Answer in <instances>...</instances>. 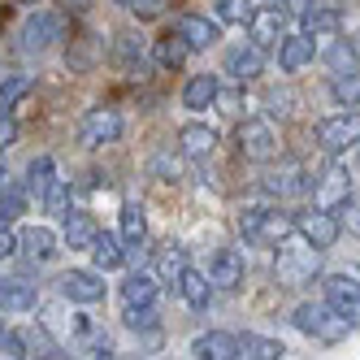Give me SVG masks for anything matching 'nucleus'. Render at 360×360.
I'll list each match as a JSON object with an SVG mask.
<instances>
[{"mask_svg":"<svg viewBox=\"0 0 360 360\" xmlns=\"http://www.w3.org/2000/svg\"><path fill=\"white\" fill-rule=\"evenodd\" d=\"M326 65H330L334 79H339V74H352V70H356V48H352L347 39H334V44L326 48Z\"/></svg>","mask_w":360,"mask_h":360,"instance_id":"obj_34","label":"nucleus"},{"mask_svg":"<svg viewBox=\"0 0 360 360\" xmlns=\"http://www.w3.org/2000/svg\"><path fill=\"white\" fill-rule=\"evenodd\" d=\"M339 221L352 230V235H360V191H356V195H347V200L339 204Z\"/></svg>","mask_w":360,"mask_h":360,"instance_id":"obj_44","label":"nucleus"},{"mask_svg":"<svg viewBox=\"0 0 360 360\" xmlns=\"http://www.w3.org/2000/svg\"><path fill=\"white\" fill-rule=\"evenodd\" d=\"M27 352H31V356H61V347L48 339V326H44V321H35V326L27 330Z\"/></svg>","mask_w":360,"mask_h":360,"instance_id":"obj_40","label":"nucleus"},{"mask_svg":"<svg viewBox=\"0 0 360 360\" xmlns=\"http://www.w3.org/2000/svg\"><path fill=\"white\" fill-rule=\"evenodd\" d=\"M191 356L200 360H235L239 356V334H226V330H209L191 343Z\"/></svg>","mask_w":360,"mask_h":360,"instance_id":"obj_20","label":"nucleus"},{"mask_svg":"<svg viewBox=\"0 0 360 360\" xmlns=\"http://www.w3.org/2000/svg\"><path fill=\"white\" fill-rule=\"evenodd\" d=\"M61 221H65V235H61V243H65V248H74V252H87V248L96 243V235H100L96 217H91V213H83V209H70Z\"/></svg>","mask_w":360,"mask_h":360,"instance_id":"obj_19","label":"nucleus"},{"mask_svg":"<svg viewBox=\"0 0 360 360\" xmlns=\"http://www.w3.org/2000/svg\"><path fill=\"white\" fill-rule=\"evenodd\" d=\"M265 5H282V0H265Z\"/></svg>","mask_w":360,"mask_h":360,"instance_id":"obj_53","label":"nucleus"},{"mask_svg":"<svg viewBox=\"0 0 360 360\" xmlns=\"http://www.w3.org/2000/svg\"><path fill=\"white\" fill-rule=\"evenodd\" d=\"M57 291L70 304H100L105 300V282H100V269L96 274L91 269H70V274L57 278Z\"/></svg>","mask_w":360,"mask_h":360,"instance_id":"obj_10","label":"nucleus"},{"mask_svg":"<svg viewBox=\"0 0 360 360\" xmlns=\"http://www.w3.org/2000/svg\"><path fill=\"white\" fill-rule=\"evenodd\" d=\"M313 57H317V35L300 31V35H282V39H278V65L287 70V74L313 65Z\"/></svg>","mask_w":360,"mask_h":360,"instance_id":"obj_15","label":"nucleus"},{"mask_svg":"<svg viewBox=\"0 0 360 360\" xmlns=\"http://www.w3.org/2000/svg\"><path fill=\"white\" fill-rule=\"evenodd\" d=\"M117 239H122L126 252H139L148 243V221H143L139 204H122V230H117Z\"/></svg>","mask_w":360,"mask_h":360,"instance_id":"obj_25","label":"nucleus"},{"mask_svg":"<svg viewBox=\"0 0 360 360\" xmlns=\"http://www.w3.org/2000/svg\"><path fill=\"white\" fill-rule=\"evenodd\" d=\"M187 57H191V48H187V39L178 35V31L161 35V39H157V48H152V61H157L161 70H178Z\"/></svg>","mask_w":360,"mask_h":360,"instance_id":"obj_27","label":"nucleus"},{"mask_svg":"<svg viewBox=\"0 0 360 360\" xmlns=\"http://www.w3.org/2000/svg\"><path fill=\"white\" fill-rule=\"evenodd\" d=\"M0 352H5V356H31V352H27V334L0 330Z\"/></svg>","mask_w":360,"mask_h":360,"instance_id":"obj_45","label":"nucleus"},{"mask_svg":"<svg viewBox=\"0 0 360 360\" xmlns=\"http://www.w3.org/2000/svg\"><path fill=\"white\" fill-rule=\"evenodd\" d=\"M9 256H18V235L9 230V221H0V261H9Z\"/></svg>","mask_w":360,"mask_h":360,"instance_id":"obj_47","label":"nucleus"},{"mask_svg":"<svg viewBox=\"0 0 360 360\" xmlns=\"http://www.w3.org/2000/svg\"><path fill=\"white\" fill-rule=\"evenodd\" d=\"M57 243H61V239H57L48 226H27V230L18 235V248L27 252L35 265H48V261H53V256H57Z\"/></svg>","mask_w":360,"mask_h":360,"instance_id":"obj_21","label":"nucleus"},{"mask_svg":"<svg viewBox=\"0 0 360 360\" xmlns=\"http://www.w3.org/2000/svg\"><path fill=\"white\" fill-rule=\"evenodd\" d=\"M53 178H57V169H53V157H35V161L27 165V191L39 200V195H44V187L53 183Z\"/></svg>","mask_w":360,"mask_h":360,"instance_id":"obj_36","label":"nucleus"},{"mask_svg":"<svg viewBox=\"0 0 360 360\" xmlns=\"http://www.w3.org/2000/svg\"><path fill=\"white\" fill-rule=\"evenodd\" d=\"M187 269V248H178V243H165L161 252H157V278L161 282H174L178 287V274Z\"/></svg>","mask_w":360,"mask_h":360,"instance_id":"obj_31","label":"nucleus"},{"mask_svg":"<svg viewBox=\"0 0 360 360\" xmlns=\"http://www.w3.org/2000/svg\"><path fill=\"white\" fill-rule=\"evenodd\" d=\"M226 74L235 83H248V79H256V74H265V48H256L252 39L248 44H235L226 53Z\"/></svg>","mask_w":360,"mask_h":360,"instance_id":"obj_16","label":"nucleus"},{"mask_svg":"<svg viewBox=\"0 0 360 360\" xmlns=\"http://www.w3.org/2000/svg\"><path fill=\"white\" fill-rule=\"evenodd\" d=\"M22 5H35V0H22Z\"/></svg>","mask_w":360,"mask_h":360,"instance_id":"obj_54","label":"nucleus"},{"mask_svg":"<svg viewBox=\"0 0 360 360\" xmlns=\"http://www.w3.org/2000/svg\"><path fill=\"white\" fill-rule=\"evenodd\" d=\"M330 96L339 100L343 109H356V105H360V74H356V70H352V74H339V79L330 83Z\"/></svg>","mask_w":360,"mask_h":360,"instance_id":"obj_37","label":"nucleus"},{"mask_svg":"<svg viewBox=\"0 0 360 360\" xmlns=\"http://www.w3.org/2000/svg\"><path fill=\"white\" fill-rule=\"evenodd\" d=\"M313 5H321V0H282V13H295V18H304Z\"/></svg>","mask_w":360,"mask_h":360,"instance_id":"obj_49","label":"nucleus"},{"mask_svg":"<svg viewBox=\"0 0 360 360\" xmlns=\"http://www.w3.org/2000/svg\"><path fill=\"white\" fill-rule=\"evenodd\" d=\"M122 321H126V330H152L157 326V304H143V308H135V304H126V313H122Z\"/></svg>","mask_w":360,"mask_h":360,"instance_id":"obj_41","label":"nucleus"},{"mask_svg":"<svg viewBox=\"0 0 360 360\" xmlns=\"http://www.w3.org/2000/svg\"><path fill=\"white\" fill-rule=\"evenodd\" d=\"M122 135V113L117 109H91L79 126V139L83 148H105V143H117Z\"/></svg>","mask_w":360,"mask_h":360,"instance_id":"obj_11","label":"nucleus"},{"mask_svg":"<svg viewBox=\"0 0 360 360\" xmlns=\"http://www.w3.org/2000/svg\"><path fill=\"white\" fill-rule=\"evenodd\" d=\"M295 326L308 334V339H317V343H343L347 334L356 330L330 300H321V304H300L295 308Z\"/></svg>","mask_w":360,"mask_h":360,"instance_id":"obj_3","label":"nucleus"},{"mask_svg":"<svg viewBox=\"0 0 360 360\" xmlns=\"http://www.w3.org/2000/svg\"><path fill=\"white\" fill-rule=\"evenodd\" d=\"M256 13V0H217V22H230V27H248Z\"/></svg>","mask_w":360,"mask_h":360,"instance_id":"obj_35","label":"nucleus"},{"mask_svg":"<svg viewBox=\"0 0 360 360\" xmlns=\"http://www.w3.org/2000/svg\"><path fill=\"white\" fill-rule=\"evenodd\" d=\"M209 282L217 291H235L243 282V252L239 248H221L213 256V265H209Z\"/></svg>","mask_w":360,"mask_h":360,"instance_id":"obj_17","label":"nucleus"},{"mask_svg":"<svg viewBox=\"0 0 360 360\" xmlns=\"http://www.w3.org/2000/svg\"><path fill=\"white\" fill-rule=\"evenodd\" d=\"M27 200H31L27 183H5L0 187V221H18L27 213Z\"/></svg>","mask_w":360,"mask_h":360,"instance_id":"obj_30","label":"nucleus"},{"mask_svg":"<svg viewBox=\"0 0 360 360\" xmlns=\"http://www.w3.org/2000/svg\"><path fill=\"white\" fill-rule=\"evenodd\" d=\"M317 143L326 157H339V152L360 143V113H334L326 122H317Z\"/></svg>","mask_w":360,"mask_h":360,"instance_id":"obj_6","label":"nucleus"},{"mask_svg":"<svg viewBox=\"0 0 360 360\" xmlns=\"http://www.w3.org/2000/svg\"><path fill=\"white\" fill-rule=\"evenodd\" d=\"M178 295H183V304L187 308H209V300H213V282H209V274H200V269H183L178 274Z\"/></svg>","mask_w":360,"mask_h":360,"instance_id":"obj_23","label":"nucleus"},{"mask_svg":"<svg viewBox=\"0 0 360 360\" xmlns=\"http://www.w3.org/2000/svg\"><path fill=\"white\" fill-rule=\"evenodd\" d=\"M65 9H74V13H83V9H87V0H65Z\"/></svg>","mask_w":360,"mask_h":360,"instance_id":"obj_50","label":"nucleus"},{"mask_svg":"<svg viewBox=\"0 0 360 360\" xmlns=\"http://www.w3.org/2000/svg\"><path fill=\"white\" fill-rule=\"evenodd\" d=\"M79 347H87V356H113V339H109L105 330H96V326L79 339Z\"/></svg>","mask_w":360,"mask_h":360,"instance_id":"obj_42","label":"nucleus"},{"mask_svg":"<svg viewBox=\"0 0 360 360\" xmlns=\"http://www.w3.org/2000/svg\"><path fill=\"white\" fill-rule=\"evenodd\" d=\"M213 105H217L226 117H239V113H243V91H239V87H217V100H213Z\"/></svg>","mask_w":360,"mask_h":360,"instance_id":"obj_43","label":"nucleus"},{"mask_svg":"<svg viewBox=\"0 0 360 360\" xmlns=\"http://www.w3.org/2000/svg\"><path fill=\"white\" fill-rule=\"evenodd\" d=\"M352 195V174L343 169V165H330L326 174H321V183L313 178V204L317 209H330V213H339V204Z\"/></svg>","mask_w":360,"mask_h":360,"instance_id":"obj_12","label":"nucleus"},{"mask_svg":"<svg viewBox=\"0 0 360 360\" xmlns=\"http://www.w3.org/2000/svg\"><path fill=\"white\" fill-rule=\"evenodd\" d=\"M274 278L278 287H308L313 278H321V248H313L304 235L300 239H282L274 256Z\"/></svg>","mask_w":360,"mask_h":360,"instance_id":"obj_1","label":"nucleus"},{"mask_svg":"<svg viewBox=\"0 0 360 360\" xmlns=\"http://www.w3.org/2000/svg\"><path fill=\"white\" fill-rule=\"evenodd\" d=\"M217 87H221V83H217V74H195V79L183 87V105L195 109V113H200V109H209L213 100H217Z\"/></svg>","mask_w":360,"mask_h":360,"instance_id":"obj_28","label":"nucleus"},{"mask_svg":"<svg viewBox=\"0 0 360 360\" xmlns=\"http://www.w3.org/2000/svg\"><path fill=\"white\" fill-rule=\"evenodd\" d=\"M321 291H326V300L339 308L352 326H360V274H356V269L326 274V278H321Z\"/></svg>","mask_w":360,"mask_h":360,"instance_id":"obj_7","label":"nucleus"},{"mask_svg":"<svg viewBox=\"0 0 360 360\" xmlns=\"http://www.w3.org/2000/svg\"><path fill=\"white\" fill-rule=\"evenodd\" d=\"M117 61H122L126 74H139V70H143V44H139L135 35H122V44H117Z\"/></svg>","mask_w":360,"mask_h":360,"instance_id":"obj_39","label":"nucleus"},{"mask_svg":"<svg viewBox=\"0 0 360 360\" xmlns=\"http://www.w3.org/2000/svg\"><path fill=\"white\" fill-rule=\"evenodd\" d=\"M157 295H161V278L157 274H131V278L122 282V300L135 304V308L157 304Z\"/></svg>","mask_w":360,"mask_h":360,"instance_id":"obj_26","label":"nucleus"},{"mask_svg":"<svg viewBox=\"0 0 360 360\" xmlns=\"http://www.w3.org/2000/svg\"><path fill=\"white\" fill-rule=\"evenodd\" d=\"M178 148H183V157L204 161L217 148V131H213V126H204V122H187L183 131H178Z\"/></svg>","mask_w":360,"mask_h":360,"instance_id":"obj_22","label":"nucleus"},{"mask_svg":"<svg viewBox=\"0 0 360 360\" xmlns=\"http://www.w3.org/2000/svg\"><path fill=\"white\" fill-rule=\"evenodd\" d=\"M174 31L187 39V48H191V53H204V48H213V44L221 39L217 22L200 18V13H183V18H178V27H174Z\"/></svg>","mask_w":360,"mask_h":360,"instance_id":"obj_18","label":"nucleus"},{"mask_svg":"<svg viewBox=\"0 0 360 360\" xmlns=\"http://www.w3.org/2000/svg\"><path fill=\"white\" fill-rule=\"evenodd\" d=\"M339 9H330V5H313L304 13V31L308 35H330V31H339Z\"/></svg>","mask_w":360,"mask_h":360,"instance_id":"obj_32","label":"nucleus"},{"mask_svg":"<svg viewBox=\"0 0 360 360\" xmlns=\"http://www.w3.org/2000/svg\"><path fill=\"white\" fill-rule=\"evenodd\" d=\"M295 235H304L313 248H321V252H326V248H334V239L343 235V221H339V213L317 209V204H313L308 213H300V217H295Z\"/></svg>","mask_w":360,"mask_h":360,"instance_id":"obj_8","label":"nucleus"},{"mask_svg":"<svg viewBox=\"0 0 360 360\" xmlns=\"http://www.w3.org/2000/svg\"><path fill=\"white\" fill-rule=\"evenodd\" d=\"M87 252H91V261H96L100 274H113V269L126 265V248H122V239H117V235H105V230L96 235V243H91Z\"/></svg>","mask_w":360,"mask_h":360,"instance_id":"obj_24","label":"nucleus"},{"mask_svg":"<svg viewBox=\"0 0 360 360\" xmlns=\"http://www.w3.org/2000/svg\"><path fill=\"white\" fill-rule=\"evenodd\" d=\"M235 139H239V152L248 161H256V165H265V161L278 157V135H274V126L265 117H243Z\"/></svg>","mask_w":360,"mask_h":360,"instance_id":"obj_4","label":"nucleus"},{"mask_svg":"<svg viewBox=\"0 0 360 360\" xmlns=\"http://www.w3.org/2000/svg\"><path fill=\"white\" fill-rule=\"evenodd\" d=\"M18 143V122L9 113H0V152H9Z\"/></svg>","mask_w":360,"mask_h":360,"instance_id":"obj_46","label":"nucleus"},{"mask_svg":"<svg viewBox=\"0 0 360 360\" xmlns=\"http://www.w3.org/2000/svg\"><path fill=\"white\" fill-rule=\"evenodd\" d=\"M261 187H265V195H274V200H295V195H304V191H313V178H308V169H304L300 161H287V165L269 169V174L261 178Z\"/></svg>","mask_w":360,"mask_h":360,"instance_id":"obj_9","label":"nucleus"},{"mask_svg":"<svg viewBox=\"0 0 360 360\" xmlns=\"http://www.w3.org/2000/svg\"><path fill=\"white\" fill-rule=\"evenodd\" d=\"M295 230V217L274 209V204H261V209H243L239 213V235L243 243L252 248H269V243H282Z\"/></svg>","mask_w":360,"mask_h":360,"instance_id":"obj_2","label":"nucleus"},{"mask_svg":"<svg viewBox=\"0 0 360 360\" xmlns=\"http://www.w3.org/2000/svg\"><path fill=\"white\" fill-rule=\"evenodd\" d=\"M248 35H252V44L256 48H278V39L287 35V13H282L278 5H265V9H256L252 13V22H248Z\"/></svg>","mask_w":360,"mask_h":360,"instance_id":"obj_13","label":"nucleus"},{"mask_svg":"<svg viewBox=\"0 0 360 360\" xmlns=\"http://www.w3.org/2000/svg\"><path fill=\"white\" fill-rule=\"evenodd\" d=\"M35 304H39L35 282H27V278H0V313L22 317V313H35Z\"/></svg>","mask_w":360,"mask_h":360,"instance_id":"obj_14","label":"nucleus"},{"mask_svg":"<svg viewBox=\"0 0 360 360\" xmlns=\"http://www.w3.org/2000/svg\"><path fill=\"white\" fill-rule=\"evenodd\" d=\"M5 183H9V178H5V165H0V187H5Z\"/></svg>","mask_w":360,"mask_h":360,"instance_id":"obj_51","label":"nucleus"},{"mask_svg":"<svg viewBox=\"0 0 360 360\" xmlns=\"http://www.w3.org/2000/svg\"><path fill=\"white\" fill-rule=\"evenodd\" d=\"M39 204H44V213H53V217H65V213H70V183H65V178H53V183L44 187Z\"/></svg>","mask_w":360,"mask_h":360,"instance_id":"obj_33","label":"nucleus"},{"mask_svg":"<svg viewBox=\"0 0 360 360\" xmlns=\"http://www.w3.org/2000/svg\"><path fill=\"white\" fill-rule=\"evenodd\" d=\"M57 39H65V13L35 9L22 22V48H27V53H44V48H53Z\"/></svg>","mask_w":360,"mask_h":360,"instance_id":"obj_5","label":"nucleus"},{"mask_svg":"<svg viewBox=\"0 0 360 360\" xmlns=\"http://www.w3.org/2000/svg\"><path fill=\"white\" fill-rule=\"evenodd\" d=\"M117 5H126V9H131V0H117Z\"/></svg>","mask_w":360,"mask_h":360,"instance_id":"obj_52","label":"nucleus"},{"mask_svg":"<svg viewBox=\"0 0 360 360\" xmlns=\"http://www.w3.org/2000/svg\"><path fill=\"white\" fill-rule=\"evenodd\" d=\"M31 87H35L31 74H13V79H5V83H0V113H9V109H13L18 100L31 91Z\"/></svg>","mask_w":360,"mask_h":360,"instance_id":"obj_38","label":"nucleus"},{"mask_svg":"<svg viewBox=\"0 0 360 360\" xmlns=\"http://www.w3.org/2000/svg\"><path fill=\"white\" fill-rule=\"evenodd\" d=\"M165 9V0H131V13H139V18H157Z\"/></svg>","mask_w":360,"mask_h":360,"instance_id":"obj_48","label":"nucleus"},{"mask_svg":"<svg viewBox=\"0 0 360 360\" xmlns=\"http://www.w3.org/2000/svg\"><path fill=\"white\" fill-rule=\"evenodd\" d=\"M239 356L243 360H282L287 347L278 339H265V334H239Z\"/></svg>","mask_w":360,"mask_h":360,"instance_id":"obj_29","label":"nucleus"}]
</instances>
